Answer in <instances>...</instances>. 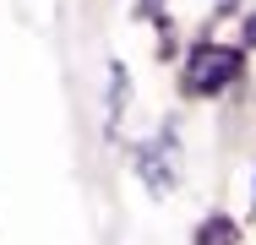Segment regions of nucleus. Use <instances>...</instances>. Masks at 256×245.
<instances>
[{
  "label": "nucleus",
  "mask_w": 256,
  "mask_h": 245,
  "mask_svg": "<svg viewBox=\"0 0 256 245\" xmlns=\"http://www.w3.org/2000/svg\"><path fill=\"white\" fill-rule=\"evenodd\" d=\"M234 71H240L234 49H196L191 66H186V88L191 93H218V88H229Z\"/></svg>",
  "instance_id": "1"
},
{
  "label": "nucleus",
  "mask_w": 256,
  "mask_h": 245,
  "mask_svg": "<svg viewBox=\"0 0 256 245\" xmlns=\"http://www.w3.org/2000/svg\"><path fill=\"white\" fill-rule=\"evenodd\" d=\"M246 33H251V38H256V16H251V28H246Z\"/></svg>",
  "instance_id": "2"
}]
</instances>
